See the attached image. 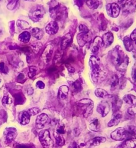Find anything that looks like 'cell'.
Listing matches in <instances>:
<instances>
[{
  "instance_id": "1",
  "label": "cell",
  "mask_w": 136,
  "mask_h": 148,
  "mask_svg": "<svg viewBox=\"0 0 136 148\" xmlns=\"http://www.w3.org/2000/svg\"><path fill=\"white\" fill-rule=\"evenodd\" d=\"M110 59L112 64L120 71L126 70L129 59L119 47H116L110 52Z\"/></svg>"
},
{
  "instance_id": "2",
  "label": "cell",
  "mask_w": 136,
  "mask_h": 148,
  "mask_svg": "<svg viewBox=\"0 0 136 148\" xmlns=\"http://www.w3.org/2000/svg\"><path fill=\"white\" fill-rule=\"evenodd\" d=\"M94 106V102L92 100L90 99H82L75 103L74 110L78 115L87 118L92 114Z\"/></svg>"
},
{
  "instance_id": "3",
  "label": "cell",
  "mask_w": 136,
  "mask_h": 148,
  "mask_svg": "<svg viewBox=\"0 0 136 148\" xmlns=\"http://www.w3.org/2000/svg\"><path fill=\"white\" fill-rule=\"evenodd\" d=\"M89 65L91 70V77L94 82H97L101 75L100 60L96 57H91L89 60Z\"/></svg>"
},
{
  "instance_id": "4",
  "label": "cell",
  "mask_w": 136,
  "mask_h": 148,
  "mask_svg": "<svg viewBox=\"0 0 136 148\" xmlns=\"http://www.w3.org/2000/svg\"><path fill=\"white\" fill-rule=\"evenodd\" d=\"M79 28L80 33L77 35V41L79 46L83 47L86 43L91 41L92 38V33L85 25H80Z\"/></svg>"
},
{
  "instance_id": "5",
  "label": "cell",
  "mask_w": 136,
  "mask_h": 148,
  "mask_svg": "<svg viewBox=\"0 0 136 148\" xmlns=\"http://www.w3.org/2000/svg\"><path fill=\"white\" fill-rule=\"evenodd\" d=\"M53 5L50 7L51 17L56 21H59L66 14V8L61 6L56 1H53Z\"/></svg>"
},
{
  "instance_id": "6",
  "label": "cell",
  "mask_w": 136,
  "mask_h": 148,
  "mask_svg": "<svg viewBox=\"0 0 136 148\" xmlns=\"http://www.w3.org/2000/svg\"><path fill=\"white\" fill-rule=\"evenodd\" d=\"M45 11L43 5H36L32 8L29 11V17L34 22L39 21L45 14Z\"/></svg>"
},
{
  "instance_id": "7",
  "label": "cell",
  "mask_w": 136,
  "mask_h": 148,
  "mask_svg": "<svg viewBox=\"0 0 136 148\" xmlns=\"http://www.w3.org/2000/svg\"><path fill=\"white\" fill-rule=\"evenodd\" d=\"M39 140L44 148H52L53 141L51 138L49 132L47 130H43L39 132Z\"/></svg>"
},
{
  "instance_id": "8",
  "label": "cell",
  "mask_w": 136,
  "mask_h": 148,
  "mask_svg": "<svg viewBox=\"0 0 136 148\" xmlns=\"http://www.w3.org/2000/svg\"><path fill=\"white\" fill-rule=\"evenodd\" d=\"M119 3L122 5V10L125 14H130L136 9V0L119 1Z\"/></svg>"
},
{
  "instance_id": "9",
  "label": "cell",
  "mask_w": 136,
  "mask_h": 148,
  "mask_svg": "<svg viewBox=\"0 0 136 148\" xmlns=\"http://www.w3.org/2000/svg\"><path fill=\"white\" fill-rule=\"evenodd\" d=\"M111 137L113 140L116 141H121L128 138L126 128L119 127L113 131L111 134Z\"/></svg>"
},
{
  "instance_id": "10",
  "label": "cell",
  "mask_w": 136,
  "mask_h": 148,
  "mask_svg": "<svg viewBox=\"0 0 136 148\" xmlns=\"http://www.w3.org/2000/svg\"><path fill=\"white\" fill-rule=\"evenodd\" d=\"M106 9L108 14L110 17L116 18L119 16L120 8L118 4L115 3L108 4L106 7Z\"/></svg>"
},
{
  "instance_id": "11",
  "label": "cell",
  "mask_w": 136,
  "mask_h": 148,
  "mask_svg": "<svg viewBox=\"0 0 136 148\" xmlns=\"http://www.w3.org/2000/svg\"><path fill=\"white\" fill-rule=\"evenodd\" d=\"M110 107L108 103L106 101H101L99 103L97 108V111L98 113L101 114L103 117L106 116L110 112Z\"/></svg>"
},
{
  "instance_id": "12",
  "label": "cell",
  "mask_w": 136,
  "mask_h": 148,
  "mask_svg": "<svg viewBox=\"0 0 136 148\" xmlns=\"http://www.w3.org/2000/svg\"><path fill=\"white\" fill-rule=\"evenodd\" d=\"M49 120V116L45 113H42L37 117L36 120V127L38 129H43Z\"/></svg>"
},
{
  "instance_id": "13",
  "label": "cell",
  "mask_w": 136,
  "mask_h": 148,
  "mask_svg": "<svg viewBox=\"0 0 136 148\" xmlns=\"http://www.w3.org/2000/svg\"><path fill=\"white\" fill-rule=\"evenodd\" d=\"M104 46L102 38L100 36H96L91 45V50L93 53H97L99 49Z\"/></svg>"
},
{
  "instance_id": "14",
  "label": "cell",
  "mask_w": 136,
  "mask_h": 148,
  "mask_svg": "<svg viewBox=\"0 0 136 148\" xmlns=\"http://www.w3.org/2000/svg\"><path fill=\"white\" fill-rule=\"evenodd\" d=\"M45 31L49 35H54L59 31V25L56 21H51L46 26Z\"/></svg>"
},
{
  "instance_id": "15",
  "label": "cell",
  "mask_w": 136,
  "mask_h": 148,
  "mask_svg": "<svg viewBox=\"0 0 136 148\" xmlns=\"http://www.w3.org/2000/svg\"><path fill=\"white\" fill-rule=\"evenodd\" d=\"M105 141L106 138L104 137H96L88 141L86 143V147L88 148H91L98 146L104 143Z\"/></svg>"
},
{
  "instance_id": "16",
  "label": "cell",
  "mask_w": 136,
  "mask_h": 148,
  "mask_svg": "<svg viewBox=\"0 0 136 148\" xmlns=\"http://www.w3.org/2000/svg\"><path fill=\"white\" fill-rule=\"evenodd\" d=\"M122 112H120L119 111L113 112V114L112 116V118L111 120L108 123V127H113L119 124L121 119H122Z\"/></svg>"
},
{
  "instance_id": "17",
  "label": "cell",
  "mask_w": 136,
  "mask_h": 148,
  "mask_svg": "<svg viewBox=\"0 0 136 148\" xmlns=\"http://www.w3.org/2000/svg\"><path fill=\"white\" fill-rule=\"evenodd\" d=\"M53 48L51 45H48L44 50V52L42 53V58L43 60L46 63H49L51 60V57L52 55Z\"/></svg>"
},
{
  "instance_id": "18",
  "label": "cell",
  "mask_w": 136,
  "mask_h": 148,
  "mask_svg": "<svg viewBox=\"0 0 136 148\" xmlns=\"http://www.w3.org/2000/svg\"><path fill=\"white\" fill-rule=\"evenodd\" d=\"M72 37L73 36L71 33H68L63 36L61 43V49H66V48L70 45V43L72 40Z\"/></svg>"
},
{
  "instance_id": "19",
  "label": "cell",
  "mask_w": 136,
  "mask_h": 148,
  "mask_svg": "<svg viewBox=\"0 0 136 148\" xmlns=\"http://www.w3.org/2000/svg\"><path fill=\"white\" fill-rule=\"evenodd\" d=\"M136 147V138H127L118 148H133Z\"/></svg>"
},
{
  "instance_id": "20",
  "label": "cell",
  "mask_w": 136,
  "mask_h": 148,
  "mask_svg": "<svg viewBox=\"0 0 136 148\" xmlns=\"http://www.w3.org/2000/svg\"><path fill=\"white\" fill-rule=\"evenodd\" d=\"M69 88L68 86L63 85L60 87L58 92V97L60 100H65L68 98Z\"/></svg>"
},
{
  "instance_id": "21",
  "label": "cell",
  "mask_w": 136,
  "mask_h": 148,
  "mask_svg": "<svg viewBox=\"0 0 136 148\" xmlns=\"http://www.w3.org/2000/svg\"><path fill=\"white\" fill-rule=\"evenodd\" d=\"M102 40H103L104 45L106 47H109L112 45V43L113 42V41H114L113 34L111 32L106 33L103 36Z\"/></svg>"
},
{
  "instance_id": "22",
  "label": "cell",
  "mask_w": 136,
  "mask_h": 148,
  "mask_svg": "<svg viewBox=\"0 0 136 148\" xmlns=\"http://www.w3.org/2000/svg\"><path fill=\"white\" fill-rule=\"evenodd\" d=\"M7 130L6 139L8 142L14 141L17 135V132L14 128H9Z\"/></svg>"
},
{
  "instance_id": "23",
  "label": "cell",
  "mask_w": 136,
  "mask_h": 148,
  "mask_svg": "<svg viewBox=\"0 0 136 148\" xmlns=\"http://www.w3.org/2000/svg\"><path fill=\"white\" fill-rule=\"evenodd\" d=\"M95 94L97 97L103 98V99H111L113 97V96L110 94L104 89L101 88H97L95 91Z\"/></svg>"
},
{
  "instance_id": "24",
  "label": "cell",
  "mask_w": 136,
  "mask_h": 148,
  "mask_svg": "<svg viewBox=\"0 0 136 148\" xmlns=\"http://www.w3.org/2000/svg\"><path fill=\"white\" fill-rule=\"evenodd\" d=\"M14 97L15 105H21L25 102L26 98L21 92L16 94L14 95Z\"/></svg>"
},
{
  "instance_id": "25",
  "label": "cell",
  "mask_w": 136,
  "mask_h": 148,
  "mask_svg": "<svg viewBox=\"0 0 136 148\" xmlns=\"http://www.w3.org/2000/svg\"><path fill=\"white\" fill-rule=\"evenodd\" d=\"M20 123L22 125H26L29 123L30 120V116L28 112L24 111L21 113V116H19Z\"/></svg>"
},
{
  "instance_id": "26",
  "label": "cell",
  "mask_w": 136,
  "mask_h": 148,
  "mask_svg": "<svg viewBox=\"0 0 136 148\" xmlns=\"http://www.w3.org/2000/svg\"><path fill=\"white\" fill-rule=\"evenodd\" d=\"M123 42L126 49L128 51H131L133 49V41L128 36H126L123 40Z\"/></svg>"
},
{
  "instance_id": "27",
  "label": "cell",
  "mask_w": 136,
  "mask_h": 148,
  "mask_svg": "<svg viewBox=\"0 0 136 148\" xmlns=\"http://www.w3.org/2000/svg\"><path fill=\"white\" fill-rule=\"evenodd\" d=\"M123 99L124 101L131 106H135L136 105V97L135 96L131 94L126 95L123 97Z\"/></svg>"
},
{
  "instance_id": "28",
  "label": "cell",
  "mask_w": 136,
  "mask_h": 148,
  "mask_svg": "<svg viewBox=\"0 0 136 148\" xmlns=\"http://www.w3.org/2000/svg\"><path fill=\"white\" fill-rule=\"evenodd\" d=\"M122 101H121L118 97H115L114 99L113 100V101L112 102L113 112H115L119 111V110L122 106Z\"/></svg>"
},
{
  "instance_id": "29",
  "label": "cell",
  "mask_w": 136,
  "mask_h": 148,
  "mask_svg": "<svg viewBox=\"0 0 136 148\" xmlns=\"http://www.w3.org/2000/svg\"><path fill=\"white\" fill-rule=\"evenodd\" d=\"M32 34L35 38L38 40H41L43 37L44 32L41 29L35 27L32 29Z\"/></svg>"
},
{
  "instance_id": "30",
  "label": "cell",
  "mask_w": 136,
  "mask_h": 148,
  "mask_svg": "<svg viewBox=\"0 0 136 148\" xmlns=\"http://www.w3.org/2000/svg\"><path fill=\"white\" fill-rule=\"evenodd\" d=\"M89 128L91 131L96 132H99L100 129V123L98 119H94L91 121L89 125Z\"/></svg>"
},
{
  "instance_id": "31",
  "label": "cell",
  "mask_w": 136,
  "mask_h": 148,
  "mask_svg": "<svg viewBox=\"0 0 136 148\" xmlns=\"http://www.w3.org/2000/svg\"><path fill=\"white\" fill-rule=\"evenodd\" d=\"M31 38V34L29 32H22L19 36V40L20 41L24 43H28Z\"/></svg>"
},
{
  "instance_id": "32",
  "label": "cell",
  "mask_w": 136,
  "mask_h": 148,
  "mask_svg": "<svg viewBox=\"0 0 136 148\" xmlns=\"http://www.w3.org/2000/svg\"><path fill=\"white\" fill-rule=\"evenodd\" d=\"M54 136L55 138L57 145L59 146H63V145H64L65 140L62 136V134H60L56 132L55 133H54Z\"/></svg>"
},
{
  "instance_id": "33",
  "label": "cell",
  "mask_w": 136,
  "mask_h": 148,
  "mask_svg": "<svg viewBox=\"0 0 136 148\" xmlns=\"http://www.w3.org/2000/svg\"><path fill=\"white\" fill-rule=\"evenodd\" d=\"M17 25L18 27L22 29H29L31 26V25L27 21H24V20H18L17 21Z\"/></svg>"
},
{
  "instance_id": "34",
  "label": "cell",
  "mask_w": 136,
  "mask_h": 148,
  "mask_svg": "<svg viewBox=\"0 0 136 148\" xmlns=\"http://www.w3.org/2000/svg\"><path fill=\"white\" fill-rule=\"evenodd\" d=\"M128 138H133L136 136V127L134 126H129L128 129L126 130Z\"/></svg>"
},
{
  "instance_id": "35",
  "label": "cell",
  "mask_w": 136,
  "mask_h": 148,
  "mask_svg": "<svg viewBox=\"0 0 136 148\" xmlns=\"http://www.w3.org/2000/svg\"><path fill=\"white\" fill-rule=\"evenodd\" d=\"M86 2L88 7L91 9H97L99 4V1H95V0H88V1H86Z\"/></svg>"
},
{
  "instance_id": "36",
  "label": "cell",
  "mask_w": 136,
  "mask_h": 148,
  "mask_svg": "<svg viewBox=\"0 0 136 148\" xmlns=\"http://www.w3.org/2000/svg\"><path fill=\"white\" fill-rule=\"evenodd\" d=\"M72 87L73 88V92H80L82 89L81 84L80 83V81H79L78 80H77L74 82H73Z\"/></svg>"
},
{
  "instance_id": "37",
  "label": "cell",
  "mask_w": 136,
  "mask_h": 148,
  "mask_svg": "<svg viewBox=\"0 0 136 148\" xmlns=\"http://www.w3.org/2000/svg\"><path fill=\"white\" fill-rule=\"evenodd\" d=\"M37 69L36 66H31L29 67V72H28V77L30 78H32L34 77L35 75L36 74V72Z\"/></svg>"
},
{
  "instance_id": "38",
  "label": "cell",
  "mask_w": 136,
  "mask_h": 148,
  "mask_svg": "<svg viewBox=\"0 0 136 148\" xmlns=\"http://www.w3.org/2000/svg\"><path fill=\"white\" fill-rule=\"evenodd\" d=\"M42 47V43L37 42L34 44L33 45L31 46V48L32 51L35 53H39V51L41 49Z\"/></svg>"
},
{
  "instance_id": "39",
  "label": "cell",
  "mask_w": 136,
  "mask_h": 148,
  "mask_svg": "<svg viewBox=\"0 0 136 148\" xmlns=\"http://www.w3.org/2000/svg\"><path fill=\"white\" fill-rule=\"evenodd\" d=\"M17 1H11L7 4V8L10 10H13L17 7Z\"/></svg>"
},
{
  "instance_id": "40",
  "label": "cell",
  "mask_w": 136,
  "mask_h": 148,
  "mask_svg": "<svg viewBox=\"0 0 136 148\" xmlns=\"http://www.w3.org/2000/svg\"><path fill=\"white\" fill-rule=\"evenodd\" d=\"M39 112V109L37 107H35V108H32L28 111V113L30 114V116H35Z\"/></svg>"
},
{
  "instance_id": "41",
  "label": "cell",
  "mask_w": 136,
  "mask_h": 148,
  "mask_svg": "<svg viewBox=\"0 0 136 148\" xmlns=\"http://www.w3.org/2000/svg\"><path fill=\"white\" fill-rule=\"evenodd\" d=\"M119 81L118 77L117 75H114L112 77V81H111V87H112V88H114V87H115L116 85H118Z\"/></svg>"
},
{
  "instance_id": "42",
  "label": "cell",
  "mask_w": 136,
  "mask_h": 148,
  "mask_svg": "<svg viewBox=\"0 0 136 148\" xmlns=\"http://www.w3.org/2000/svg\"><path fill=\"white\" fill-rule=\"evenodd\" d=\"M12 103V100L9 96H4L2 99V103L3 104V105H5L6 104H10Z\"/></svg>"
},
{
  "instance_id": "43",
  "label": "cell",
  "mask_w": 136,
  "mask_h": 148,
  "mask_svg": "<svg viewBox=\"0 0 136 148\" xmlns=\"http://www.w3.org/2000/svg\"><path fill=\"white\" fill-rule=\"evenodd\" d=\"M128 112L130 115H134L136 114V105L133 106L132 107L129 108Z\"/></svg>"
},
{
  "instance_id": "44",
  "label": "cell",
  "mask_w": 136,
  "mask_h": 148,
  "mask_svg": "<svg viewBox=\"0 0 136 148\" xmlns=\"http://www.w3.org/2000/svg\"><path fill=\"white\" fill-rule=\"evenodd\" d=\"M36 86L37 88L42 89H44L45 87V84L43 81H39L37 82V83L36 84Z\"/></svg>"
},
{
  "instance_id": "45",
  "label": "cell",
  "mask_w": 136,
  "mask_h": 148,
  "mask_svg": "<svg viewBox=\"0 0 136 148\" xmlns=\"http://www.w3.org/2000/svg\"><path fill=\"white\" fill-rule=\"evenodd\" d=\"M130 38L133 41H134L136 45V28L131 34L130 36Z\"/></svg>"
},
{
  "instance_id": "46",
  "label": "cell",
  "mask_w": 136,
  "mask_h": 148,
  "mask_svg": "<svg viewBox=\"0 0 136 148\" xmlns=\"http://www.w3.org/2000/svg\"><path fill=\"white\" fill-rule=\"evenodd\" d=\"M56 132H57L58 133H60V134H64V133H65L64 126H60L59 127H58V128L57 129Z\"/></svg>"
},
{
  "instance_id": "47",
  "label": "cell",
  "mask_w": 136,
  "mask_h": 148,
  "mask_svg": "<svg viewBox=\"0 0 136 148\" xmlns=\"http://www.w3.org/2000/svg\"><path fill=\"white\" fill-rule=\"evenodd\" d=\"M24 75L22 73H20L19 75L18 76L17 80L18 82H22V81L23 80H24Z\"/></svg>"
},
{
  "instance_id": "48",
  "label": "cell",
  "mask_w": 136,
  "mask_h": 148,
  "mask_svg": "<svg viewBox=\"0 0 136 148\" xmlns=\"http://www.w3.org/2000/svg\"><path fill=\"white\" fill-rule=\"evenodd\" d=\"M5 67V64L3 62H1L0 63V71L4 73V70Z\"/></svg>"
},
{
  "instance_id": "49",
  "label": "cell",
  "mask_w": 136,
  "mask_h": 148,
  "mask_svg": "<svg viewBox=\"0 0 136 148\" xmlns=\"http://www.w3.org/2000/svg\"><path fill=\"white\" fill-rule=\"evenodd\" d=\"M69 148H79V146L76 142H73L71 145H69Z\"/></svg>"
},
{
  "instance_id": "50",
  "label": "cell",
  "mask_w": 136,
  "mask_h": 148,
  "mask_svg": "<svg viewBox=\"0 0 136 148\" xmlns=\"http://www.w3.org/2000/svg\"><path fill=\"white\" fill-rule=\"evenodd\" d=\"M33 92H34V89H32V88H30L28 90V92H27V93H28V95H32L33 94Z\"/></svg>"
},
{
  "instance_id": "51",
  "label": "cell",
  "mask_w": 136,
  "mask_h": 148,
  "mask_svg": "<svg viewBox=\"0 0 136 148\" xmlns=\"http://www.w3.org/2000/svg\"><path fill=\"white\" fill-rule=\"evenodd\" d=\"M17 148H29L27 145H18Z\"/></svg>"
},
{
  "instance_id": "52",
  "label": "cell",
  "mask_w": 136,
  "mask_h": 148,
  "mask_svg": "<svg viewBox=\"0 0 136 148\" xmlns=\"http://www.w3.org/2000/svg\"><path fill=\"white\" fill-rule=\"evenodd\" d=\"M133 79L135 81H136V70L133 71Z\"/></svg>"
},
{
  "instance_id": "53",
  "label": "cell",
  "mask_w": 136,
  "mask_h": 148,
  "mask_svg": "<svg viewBox=\"0 0 136 148\" xmlns=\"http://www.w3.org/2000/svg\"><path fill=\"white\" fill-rule=\"evenodd\" d=\"M68 70L70 72H73L74 71V69H73V67H71L70 66V67H68Z\"/></svg>"
}]
</instances>
